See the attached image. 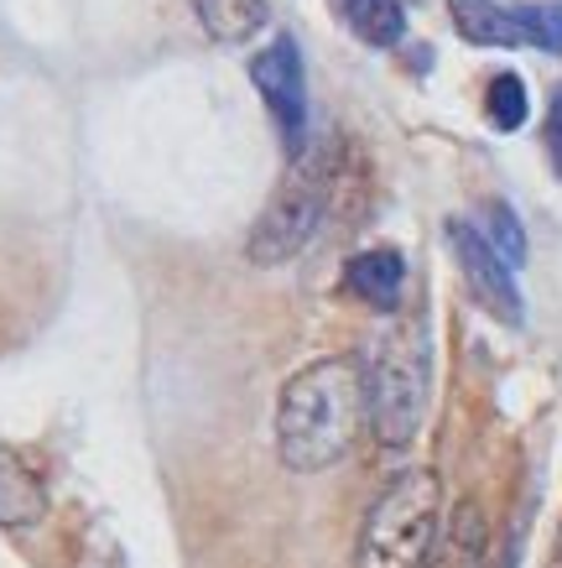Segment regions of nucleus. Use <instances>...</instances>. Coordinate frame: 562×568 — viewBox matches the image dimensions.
Here are the masks:
<instances>
[{
    "label": "nucleus",
    "instance_id": "f257e3e1",
    "mask_svg": "<svg viewBox=\"0 0 562 568\" xmlns=\"http://www.w3.org/2000/svg\"><path fill=\"white\" fill-rule=\"evenodd\" d=\"M365 413V365L355 355H324L287 376L276 396V459L292 475H324L355 448Z\"/></svg>",
    "mask_w": 562,
    "mask_h": 568
},
{
    "label": "nucleus",
    "instance_id": "f03ea898",
    "mask_svg": "<svg viewBox=\"0 0 562 568\" xmlns=\"http://www.w3.org/2000/svg\"><path fill=\"white\" fill-rule=\"evenodd\" d=\"M443 532V480L432 469L396 475L365 511L355 568H427Z\"/></svg>",
    "mask_w": 562,
    "mask_h": 568
},
{
    "label": "nucleus",
    "instance_id": "7ed1b4c3",
    "mask_svg": "<svg viewBox=\"0 0 562 568\" xmlns=\"http://www.w3.org/2000/svg\"><path fill=\"white\" fill-rule=\"evenodd\" d=\"M334 199H339V146L328 141V146L297 152L287 178L276 183L266 214L251 230L245 256L256 261V266H287L292 256H303L307 245L318 241Z\"/></svg>",
    "mask_w": 562,
    "mask_h": 568
},
{
    "label": "nucleus",
    "instance_id": "20e7f679",
    "mask_svg": "<svg viewBox=\"0 0 562 568\" xmlns=\"http://www.w3.org/2000/svg\"><path fill=\"white\" fill-rule=\"evenodd\" d=\"M359 365L375 438L386 448H407L427 413V334L417 324H386Z\"/></svg>",
    "mask_w": 562,
    "mask_h": 568
},
{
    "label": "nucleus",
    "instance_id": "39448f33",
    "mask_svg": "<svg viewBox=\"0 0 562 568\" xmlns=\"http://www.w3.org/2000/svg\"><path fill=\"white\" fill-rule=\"evenodd\" d=\"M251 84L272 110L276 131L287 141V152H303V131H307V69H303V48L297 37H272L266 48L251 58Z\"/></svg>",
    "mask_w": 562,
    "mask_h": 568
},
{
    "label": "nucleus",
    "instance_id": "423d86ee",
    "mask_svg": "<svg viewBox=\"0 0 562 568\" xmlns=\"http://www.w3.org/2000/svg\"><path fill=\"white\" fill-rule=\"evenodd\" d=\"M448 245L459 256V272L469 282V293L479 297V308L494 313L500 324H521L527 303H521V287H515V266L484 241V230L469 220H448Z\"/></svg>",
    "mask_w": 562,
    "mask_h": 568
},
{
    "label": "nucleus",
    "instance_id": "0eeeda50",
    "mask_svg": "<svg viewBox=\"0 0 562 568\" xmlns=\"http://www.w3.org/2000/svg\"><path fill=\"white\" fill-rule=\"evenodd\" d=\"M448 17L469 48H537L527 6H494V0H448Z\"/></svg>",
    "mask_w": 562,
    "mask_h": 568
},
{
    "label": "nucleus",
    "instance_id": "6e6552de",
    "mask_svg": "<svg viewBox=\"0 0 562 568\" xmlns=\"http://www.w3.org/2000/svg\"><path fill=\"white\" fill-rule=\"evenodd\" d=\"M344 293L359 297L365 308L391 313L396 303H401V293H407V261H401V251L375 245V251L349 256V266H344Z\"/></svg>",
    "mask_w": 562,
    "mask_h": 568
},
{
    "label": "nucleus",
    "instance_id": "1a4fd4ad",
    "mask_svg": "<svg viewBox=\"0 0 562 568\" xmlns=\"http://www.w3.org/2000/svg\"><path fill=\"white\" fill-rule=\"evenodd\" d=\"M48 485L17 448H0V527H37L48 517Z\"/></svg>",
    "mask_w": 562,
    "mask_h": 568
},
{
    "label": "nucleus",
    "instance_id": "9d476101",
    "mask_svg": "<svg viewBox=\"0 0 562 568\" xmlns=\"http://www.w3.org/2000/svg\"><path fill=\"white\" fill-rule=\"evenodd\" d=\"M193 17L204 21L214 42L239 48V42H256V32H266L272 0H193Z\"/></svg>",
    "mask_w": 562,
    "mask_h": 568
},
{
    "label": "nucleus",
    "instance_id": "9b49d317",
    "mask_svg": "<svg viewBox=\"0 0 562 568\" xmlns=\"http://www.w3.org/2000/svg\"><path fill=\"white\" fill-rule=\"evenodd\" d=\"M339 11L365 48H396V42L407 37L401 0H339Z\"/></svg>",
    "mask_w": 562,
    "mask_h": 568
},
{
    "label": "nucleus",
    "instance_id": "f8f14e48",
    "mask_svg": "<svg viewBox=\"0 0 562 568\" xmlns=\"http://www.w3.org/2000/svg\"><path fill=\"white\" fill-rule=\"evenodd\" d=\"M484 115H490L494 131H521L531 115V100H527V84L515 73H500L490 79V94H484Z\"/></svg>",
    "mask_w": 562,
    "mask_h": 568
},
{
    "label": "nucleus",
    "instance_id": "ddd939ff",
    "mask_svg": "<svg viewBox=\"0 0 562 568\" xmlns=\"http://www.w3.org/2000/svg\"><path fill=\"white\" fill-rule=\"evenodd\" d=\"M484 241L511 261V266L527 261V230H521V220H515L511 204H490V235H484Z\"/></svg>",
    "mask_w": 562,
    "mask_h": 568
},
{
    "label": "nucleus",
    "instance_id": "4468645a",
    "mask_svg": "<svg viewBox=\"0 0 562 568\" xmlns=\"http://www.w3.org/2000/svg\"><path fill=\"white\" fill-rule=\"evenodd\" d=\"M546 156H552V168L562 178V89L552 94V110H546Z\"/></svg>",
    "mask_w": 562,
    "mask_h": 568
}]
</instances>
